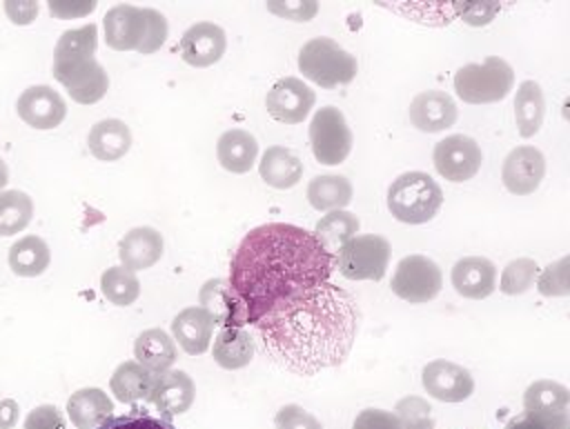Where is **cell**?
<instances>
[{
    "instance_id": "cell-27",
    "label": "cell",
    "mask_w": 570,
    "mask_h": 429,
    "mask_svg": "<svg viewBox=\"0 0 570 429\" xmlns=\"http://www.w3.org/2000/svg\"><path fill=\"white\" fill-rule=\"evenodd\" d=\"M67 411H69L71 422L78 429H96L111 416L114 405L102 389L89 387V389H80V391L71 393V398L67 402Z\"/></svg>"
},
{
    "instance_id": "cell-13",
    "label": "cell",
    "mask_w": 570,
    "mask_h": 429,
    "mask_svg": "<svg viewBox=\"0 0 570 429\" xmlns=\"http://www.w3.org/2000/svg\"><path fill=\"white\" fill-rule=\"evenodd\" d=\"M423 389L441 400V402H461L472 396L474 391V380L472 373L450 360H432L423 367L421 373Z\"/></svg>"
},
{
    "instance_id": "cell-12",
    "label": "cell",
    "mask_w": 570,
    "mask_h": 429,
    "mask_svg": "<svg viewBox=\"0 0 570 429\" xmlns=\"http://www.w3.org/2000/svg\"><path fill=\"white\" fill-rule=\"evenodd\" d=\"M314 91L298 78L287 76L274 82V87L265 96L267 113L285 124H298L307 118L314 107Z\"/></svg>"
},
{
    "instance_id": "cell-3",
    "label": "cell",
    "mask_w": 570,
    "mask_h": 429,
    "mask_svg": "<svg viewBox=\"0 0 570 429\" xmlns=\"http://www.w3.org/2000/svg\"><path fill=\"white\" fill-rule=\"evenodd\" d=\"M105 38L111 49L154 53L167 38V20L156 9L116 4L105 16Z\"/></svg>"
},
{
    "instance_id": "cell-17",
    "label": "cell",
    "mask_w": 570,
    "mask_h": 429,
    "mask_svg": "<svg viewBox=\"0 0 570 429\" xmlns=\"http://www.w3.org/2000/svg\"><path fill=\"white\" fill-rule=\"evenodd\" d=\"M194 396H196L194 380L180 369H169V371L156 373L149 402L163 413V418L169 420L171 416L185 413L191 407Z\"/></svg>"
},
{
    "instance_id": "cell-28",
    "label": "cell",
    "mask_w": 570,
    "mask_h": 429,
    "mask_svg": "<svg viewBox=\"0 0 570 429\" xmlns=\"http://www.w3.org/2000/svg\"><path fill=\"white\" fill-rule=\"evenodd\" d=\"M212 353L223 369H240L254 358V340L243 327H225L218 331Z\"/></svg>"
},
{
    "instance_id": "cell-31",
    "label": "cell",
    "mask_w": 570,
    "mask_h": 429,
    "mask_svg": "<svg viewBox=\"0 0 570 429\" xmlns=\"http://www.w3.org/2000/svg\"><path fill=\"white\" fill-rule=\"evenodd\" d=\"M156 373L147 367L138 365L136 360H127L118 365V369L111 376V391L120 402H136V400H149L151 387H154Z\"/></svg>"
},
{
    "instance_id": "cell-30",
    "label": "cell",
    "mask_w": 570,
    "mask_h": 429,
    "mask_svg": "<svg viewBox=\"0 0 570 429\" xmlns=\"http://www.w3.org/2000/svg\"><path fill=\"white\" fill-rule=\"evenodd\" d=\"M136 362L147 367L154 373L167 371V367L176 360V345L163 329H147L136 338L134 345Z\"/></svg>"
},
{
    "instance_id": "cell-29",
    "label": "cell",
    "mask_w": 570,
    "mask_h": 429,
    "mask_svg": "<svg viewBox=\"0 0 570 429\" xmlns=\"http://www.w3.org/2000/svg\"><path fill=\"white\" fill-rule=\"evenodd\" d=\"M546 100L539 82L523 80L514 96V120L521 138H532L543 122Z\"/></svg>"
},
{
    "instance_id": "cell-32",
    "label": "cell",
    "mask_w": 570,
    "mask_h": 429,
    "mask_svg": "<svg viewBox=\"0 0 570 429\" xmlns=\"http://www.w3.org/2000/svg\"><path fill=\"white\" fill-rule=\"evenodd\" d=\"M352 182L345 176L323 173L316 176L307 187V200L316 211H336L350 204L352 200Z\"/></svg>"
},
{
    "instance_id": "cell-8",
    "label": "cell",
    "mask_w": 570,
    "mask_h": 429,
    "mask_svg": "<svg viewBox=\"0 0 570 429\" xmlns=\"http://www.w3.org/2000/svg\"><path fill=\"white\" fill-rule=\"evenodd\" d=\"M390 242L383 236L365 233L350 238L336 251V267L347 280H381L390 262Z\"/></svg>"
},
{
    "instance_id": "cell-20",
    "label": "cell",
    "mask_w": 570,
    "mask_h": 429,
    "mask_svg": "<svg viewBox=\"0 0 570 429\" xmlns=\"http://www.w3.org/2000/svg\"><path fill=\"white\" fill-rule=\"evenodd\" d=\"M452 287L463 298H488L497 287V267L483 256L461 258L452 267Z\"/></svg>"
},
{
    "instance_id": "cell-2",
    "label": "cell",
    "mask_w": 570,
    "mask_h": 429,
    "mask_svg": "<svg viewBox=\"0 0 570 429\" xmlns=\"http://www.w3.org/2000/svg\"><path fill=\"white\" fill-rule=\"evenodd\" d=\"M254 327L276 365L298 376H314L350 356L358 331V309L347 291L325 282L276 307Z\"/></svg>"
},
{
    "instance_id": "cell-42",
    "label": "cell",
    "mask_w": 570,
    "mask_h": 429,
    "mask_svg": "<svg viewBox=\"0 0 570 429\" xmlns=\"http://www.w3.org/2000/svg\"><path fill=\"white\" fill-rule=\"evenodd\" d=\"M352 429H401L399 418L385 409H363L356 418Z\"/></svg>"
},
{
    "instance_id": "cell-24",
    "label": "cell",
    "mask_w": 570,
    "mask_h": 429,
    "mask_svg": "<svg viewBox=\"0 0 570 429\" xmlns=\"http://www.w3.org/2000/svg\"><path fill=\"white\" fill-rule=\"evenodd\" d=\"M523 409L539 418H566L570 409V391L554 380H537L525 389Z\"/></svg>"
},
{
    "instance_id": "cell-45",
    "label": "cell",
    "mask_w": 570,
    "mask_h": 429,
    "mask_svg": "<svg viewBox=\"0 0 570 429\" xmlns=\"http://www.w3.org/2000/svg\"><path fill=\"white\" fill-rule=\"evenodd\" d=\"M267 9L276 16H283V18H289V20H296V22H305L309 18H314V13L318 11V4L316 2H269Z\"/></svg>"
},
{
    "instance_id": "cell-41",
    "label": "cell",
    "mask_w": 570,
    "mask_h": 429,
    "mask_svg": "<svg viewBox=\"0 0 570 429\" xmlns=\"http://www.w3.org/2000/svg\"><path fill=\"white\" fill-rule=\"evenodd\" d=\"M568 260L561 258L557 265H550L539 280V291L543 296H566L568 293Z\"/></svg>"
},
{
    "instance_id": "cell-46",
    "label": "cell",
    "mask_w": 570,
    "mask_h": 429,
    "mask_svg": "<svg viewBox=\"0 0 570 429\" xmlns=\"http://www.w3.org/2000/svg\"><path fill=\"white\" fill-rule=\"evenodd\" d=\"M499 11V4L494 2H465L459 4V13L468 24H488L492 16Z\"/></svg>"
},
{
    "instance_id": "cell-22",
    "label": "cell",
    "mask_w": 570,
    "mask_h": 429,
    "mask_svg": "<svg viewBox=\"0 0 570 429\" xmlns=\"http://www.w3.org/2000/svg\"><path fill=\"white\" fill-rule=\"evenodd\" d=\"M171 333L189 356H198V353H205L209 347V340L214 333V320L205 309L187 307L174 318Z\"/></svg>"
},
{
    "instance_id": "cell-11",
    "label": "cell",
    "mask_w": 570,
    "mask_h": 429,
    "mask_svg": "<svg viewBox=\"0 0 570 429\" xmlns=\"http://www.w3.org/2000/svg\"><path fill=\"white\" fill-rule=\"evenodd\" d=\"M436 171L450 182H465L476 176L483 162L481 147L474 138L463 133H452L434 144L432 153Z\"/></svg>"
},
{
    "instance_id": "cell-5",
    "label": "cell",
    "mask_w": 570,
    "mask_h": 429,
    "mask_svg": "<svg viewBox=\"0 0 570 429\" xmlns=\"http://www.w3.org/2000/svg\"><path fill=\"white\" fill-rule=\"evenodd\" d=\"M298 69L307 80L334 89L352 82L358 64L356 58L332 38H312L298 51Z\"/></svg>"
},
{
    "instance_id": "cell-14",
    "label": "cell",
    "mask_w": 570,
    "mask_h": 429,
    "mask_svg": "<svg viewBox=\"0 0 570 429\" xmlns=\"http://www.w3.org/2000/svg\"><path fill=\"white\" fill-rule=\"evenodd\" d=\"M546 173V158L537 147H514L501 169V180L505 189L514 196H528L537 191Z\"/></svg>"
},
{
    "instance_id": "cell-16",
    "label": "cell",
    "mask_w": 570,
    "mask_h": 429,
    "mask_svg": "<svg viewBox=\"0 0 570 429\" xmlns=\"http://www.w3.org/2000/svg\"><path fill=\"white\" fill-rule=\"evenodd\" d=\"M198 300H200V309H205L214 320V325H218L220 329L243 327L249 322L243 300L236 296V291L229 287L225 278L207 280L200 287Z\"/></svg>"
},
{
    "instance_id": "cell-6",
    "label": "cell",
    "mask_w": 570,
    "mask_h": 429,
    "mask_svg": "<svg viewBox=\"0 0 570 429\" xmlns=\"http://www.w3.org/2000/svg\"><path fill=\"white\" fill-rule=\"evenodd\" d=\"M512 84L514 71L499 56H488L483 62H468L454 73V91L470 104L503 100L512 91Z\"/></svg>"
},
{
    "instance_id": "cell-9",
    "label": "cell",
    "mask_w": 570,
    "mask_h": 429,
    "mask_svg": "<svg viewBox=\"0 0 570 429\" xmlns=\"http://www.w3.org/2000/svg\"><path fill=\"white\" fill-rule=\"evenodd\" d=\"M390 287L401 300L421 305L439 296L443 287V276L434 260L421 253H412L399 260Z\"/></svg>"
},
{
    "instance_id": "cell-19",
    "label": "cell",
    "mask_w": 570,
    "mask_h": 429,
    "mask_svg": "<svg viewBox=\"0 0 570 429\" xmlns=\"http://www.w3.org/2000/svg\"><path fill=\"white\" fill-rule=\"evenodd\" d=\"M410 122L425 133H436L456 122V104L445 91H421L410 102Z\"/></svg>"
},
{
    "instance_id": "cell-40",
    "label": "cell",
    "mask_w": 570,
    "mask_h": 429,
    "mask_svg": "<svg viewBox=\"0 0 570 429\" xmlns=\"http://www.w3.org/2000/svg\"><path fill=\"white\" fill-rule=\"evenodd\" d=\"M276 429H323L321 422L298 405H283L274 416Z\"/></svg>"
},
{
    "instance_id": "cell-36",
    "label": "cell",
    "mask_w": 570,
    "mask_h": 429,
    "mask_svg": "<svg viewBox=\"0 0 570 429\" xmlns=\"http://www.w3.org/2000/svg\"><path fill=\"white\" fill-rule=\"evenodd\" d=\"M100 289L118 307L131 305L140 293V282L134 271L125 267H109L100 278Z\"/></svg>"
},
{
    "instance_id": "cell-44",
    "label": "cell",
    "mask_w": 570,
    "mask_h": 429,
    "mask_svg": "<svg viewBox=\"0 0 570 429\" xmlns=\"http://www.w3.org/2000/svg\"><path fill=\"white\" fill-rule=\"evenodd\" d=\"M505 429H570V416L566 418H539L530 413H519L508 420Z\"/></svg>"
},
{
    "instance_id": "cell-47",
    "label": "cell",
    "mask_w": 570,
    "mask_h": 429,
    "mask_svg": "<svg viewBox=\"0 0 570 429\" xmlns=\"http://www.w3.org/2000/svg\"><path fill=\"white\" fill-rule=\"evenodd\" d=\"M18 420V405L13 400L0 402V429H11Z\"/></svg>"
},
{
    "instance_id": "cell-7",
    "label": "cell",
    "mask_w": 570,
    "mask_h": 429,
    "mask_svg": "<svg viewBox=\"0 0 570 429\" xmlns=\"http://www.w3.org/2000/svg\"><path fill=\"white\" fill-rule=\"evenodd\" d=\"M53 76L80 104L98 102L109 87V76L94 60V53H56Z\"/></svg>"
},
{
    "instance_id": "cell-43",
    "label": "cell",
    "mask_w": 570,
    "mask_h": 429,
    "mask_svg": "<svg viewBox=\"0 0 570 429\" xmlns=\"http://www.w3.org/2000/svg\"><path fill=\"white\" fill-rule=\"evenodd\" d=\"M24 429H67V425L53 405H40L27 416Z\"/></svg>"
},
{
    "instance_id": "cell-15",
    "label": "cell",
    "mask_w": 570,
    "mask_h": 429,
    "mask_svg": "<svg viewBox=\"0 0 570 429\" xmlns=\"http://www.w3.org/2000/svg\"><path fill=\"white\" fill-rule=\"evenodd\" d=\"M18 116L33 129H53L65 120L67 104L58 91L47 84H36L18 98Z\"/></svg>"
},
{
    "instance_id": "cell-35",
    "label": "cell",
    "mask_w": 570,
    "mask_h": 429,
    "mask_svg": "<svg viewBox=\"0 0 570 429\" xmlns=\"http://www.w3.org/2000/svg\"><path fill=\"white\" fill-rule=\"evenodd\" d=\"M33 216V202L24 191H0V236H13L22 231Z\"/></svg>"
},
{
    "instance_id": "cell-25",
    "label": "cell",
    "mask_w": 570,
    "mask_h": 429,
    "mask_svg": "<svg viewBox=\"0 0 570 429\" xmlns=\"http://www.w3.org/2000/svg\"><path fill=\"white\" fill-rule=\"evenodd\" d=\"M87 144H89V151L98 160L114 162V160L122 158L129 151L131 131L122 120L107 118V120H100L91 127V131L87 136Z\"/></svg>"
},
{
    "instance_id": "cell-34",
    "label": "cell",
    "mask_w": 570,
    "mask_h": 429,
    "mask_svg": "<svg viewBox=\"0 0 570 429\" xmlns=\"http://www.w3.org/2000/svg\"><path fill=\"white\" fill-rule=\"evenodd\" d=\"M358 231V218L345 209H336V211H327V216H323L316 222L314 229V238L323 245L325 251L336 253L350 238H354Z\"/></svg>"
},
{
    "instance_id": "cell-21",
    "label": "cell",
    "mask_w": 570,
    "mask_h": 429,
    "mask_svg": "<svg viewBox=\"0 0 570 429\" xmlns=\"http://www.w3.org/2000/svg\"><path fill=\"white\" fill-rule=\"evenodd\" d=\"M118 256L129 271L149 269L163 256V236L154 227H136L118 242Z\"/></svg>"
},
{
    "instance_id": "cell-48",
    "label": "cell",
    "mask_w": 570,
    "mask_h": 429,
    "mask_svg": "<svg viewBox=\"0 0 570 429\" xmlns=\"http://www.w3.org/2000/svg\"><path fill=\"white\" fill-rule=\"evenodd\" d=\"M9 182V169H7V164H4V160L0 158V191L4 189V184Z\"/></svg>"
},
{
    "instance_id": "cell-1",
    "label": "cell",
    "mask_w": 570,
    "mask_h": 429,
    "mask_svg": "<svg viewBox=\"0 0 570 429\" xmlns=\"http://www.w3.org/2000/svg\"><path fill=\"white\" fill-rule=\"evenodd\" d=\"M332 267L334 256L314 233L287 222H267L245 233L234 251L227 282L254 325L276 307L325 285Z\"/></svg>"
},
{
    "instance_id": "cell-37",
    "label": "cell",
    "mask_w": 570,
    "mask_h": 429,
    "mask_svg": "<svg viewBox=\"0 0 570 429\" xmlns=\"http://www.w3.org/2000/svg\"><path fill=\"white\" fill-rule=\"evenodd\" d=\"M539 273V267L532 258H517L512 262H508V267L501 273V282L499 289L508 296H517L523 293L532 287L534 278Z\"/></svg>"
},
{
    "instance_id": "cell-4",
    "label": "cell",
    "mask_w": 570,
    "mask_h": 429,
    "mask_svg": "<svg viewBox=\"0 0 570 429\" xmlns=\"http://www.w3.org/2000/svg\"><path fill=\"white\" fill-rule=\"evenodd\" d=\"M443 204V191L423 171H405L387 189V209L399 222H430Z\"/></svg>"
},
{
    "instance_id": "cell-39",
    "label": "cell",
    "mask_w": 570,
    "mask_h": 429,
    "mask_svg": "<svg viewBox=\"0 0 570 429\" xmlns=\"http://www.w3.org/2000/svg\"><path fill=\"white\" fill-rule=\"evenodd\" d=\"M96 429H176V427L167 418L151 416L142 409H131L129 413H122V416H109Z\"/></svg>"
},
{
    "instance_id": "cell-33",
    "label": "cell",
    "mask_w": 570,
    "mask_h": 429,
    "mask_svg": "<svg viewBox=\"0 0 570 429\" xmlns=\"http://www.w3.org/2000/svg\"><path fill=\"white\" fill-rule=\"evenodd\" d=\"M51 253L42 238L38 236H24L9 249V267L18 276H40L49 267Z\"/></svg>"
},
{
    "instance_id": "cell-18",
    "label": "cell",
    "mask_w": 570,
    "mask_h": 429,
    "mask_svg": "<svg viewBox=\"0 0 570 429\" xmlns=\"http://www.w3.org/2000/svg\"><path fill=\"white\" fill-rule=\"evenodd\" d=\"M225 31L214 22H196L180 38V56L191 67H209L225 53Z\"/></svg>"
},
{
    "instance_id": "cell-10",
    "label": "cell",
    "mask_w": 570,
    "mask_h": 429,
    "mask_svg": "<svg viewBox=\"0 0 570 429\" xmlns=\"http://www.w3.org/2000/svg\"><path fill=\"white\" fill-rule=\"evenodd\" d=\"M352 131L341 109L321 107L309 122L312 153L323 164H338L352 151Z\"/></svg>"
},
{
    "instance_id": "cell-23",
    "label": "cell",
    "mask_w": 570,
    "mask_h": 429,
    "mask_svg": "<svg viewBox=\"0 0 570 429\" xmlns=\"http://www.w3.org/2000/svg\"><path fill=\"white\" fill-rule=\"evenodd\" d=\"M258 156L256 138L245 129H227L216 142V158L232 173H247Z\"/></svg>"
},
{
    "instance_id": "cell-26",
    "label": "cell",
    "mask_w": 570,
    "mask_h": 429,
    "mask_svg": "<svg viewBox=\"0 0 570 429\" xmlns=\"http://www.w3.org/2000/svg\"><path fill=\"white\" fill-rule=\"evenodd\" d=\"M258 173L269 187L289 189L301 180L303 162L292 149L274 144L263 153L258 162Z\"/></svg>"
},
{
    "instance_id": "cell-38",
    "label": "cell",
    "mask_w": 570,
    "mask_h": 429,
    "mask_svg": "<svg viewBox=\"0 0 570 429\" xmlns=\"http://www.w3.org/2000/svg\"><path fill=\"white\" fill-rule=\"evenodd\" d=\"M401 429H432L434 427V418H432V407L428 405V400H423L421 396H407L401 398L396 402L394 409Z\"/></svg>"
}]
</instances>
